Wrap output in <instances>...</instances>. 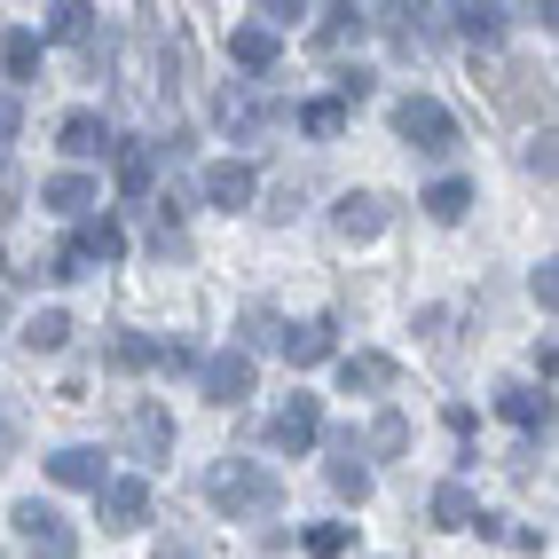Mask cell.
Here are the masks:
<instances>
[{"label": "cell", "instance_id": "1", "mask_svg": "<svg viewBox=\"0 0 559 559\" xmlns=\"http://www.w3.org/2000/svg\"><path fill=\"white\" fill-rule=\"evenodd\" d=\"M205 497L229 512V520H260V512H276V504H284V480H276L269 465H252V457H229V465H213Z\"/></svg>", "mask_w": 559, "mask_h": 559}, {"label": "cell", "instance_id": "2", "mask_svg": "<svg viewBox=\"0 0 559 559\" xmlns=\"http://www.w3.org/2000/svg\"><path fill=\"white\" fill-rule=\"evenodd\" d=\"M394 134L409 142V151H426V158H450V151H457V119H450L433 95H402V103H394Z\"/></svg>", "mask_w": 559, "mask_h": 559}, {"label": "cell", "instance_id": "3", "mask_svg": "<svg viewBox=\"0 0 559 559\" xmlns=\"http://www.w3.org/2000/svg\"><path fill=\"white\" fill-rule=\"evenodd\" d=\"M9 528L32 544V551H40V559H71V551H80V536H71V520L56 512V504H40V497H24L16 512H9Z\"/></svg>", "mask_w": 559, "mask_h": 559}, {"label": "cell", "instance_id": "4", "mask_svg": "<svg viewBox=\"0 0 559 559\" xmlns=\"http://www.w3.org/2000/svg\"><path fill=\"white\" fill-rule=\"evenodd\" d=\"M316 433H323V409H316V394H292V402L276 409V426H269V441H276L284 457H300Z\"/></svg>", "mask_w": 559, "mask_h": 559}, {"label": "cell", "instance_id": "5", "mask_svg": "<svg viewBox=\"0 0 559 559\" xmlns=\"http://www.w3.org/2000/svg\"><path fill=\"white\" fill-rule=\"evenodd\" d=\"M331 229H340L347 245L379 237V229H386V198H379V190H347L340 205H331Z\"/></svg>", "mask_w": 559, "mask_h": 559}, {"label": "cell", "instance_id": "6", "mask_svg": "<svg viewBox=\"0 0 559 559\" xmlns=\"http://www.w3.org/2000/svg\"><path fill=\"white\" fill-rule=\"evenodd\" d=\"M95 504H103V528H119V536L151 520V489H142V480H103Z\"/></svg>", "mask_w": 559, "mask_h": 559}, {"label": "cell", "instance_id": "7", "mask_svg": "<svg viewBox=\"0 0 559 559\" xmlns=\"http://www.w3.org/2000/svg\"><path fill=\"white\" fill-rule=\"evenodd\" d=\"M127 441H134V457H142V465H166V450H174V418H166L158 402H134Z\"/></svg>", "mask_w": 559, "mask_h": 559}, {"label": "cell", "instance_id": "8", "mask_svg": "<svg viewBox=\"0 0 559 559\" xmlns=\"http://www.w3.org/2000/svg\"><path fill=\"white\" fill-rule=\"evenodd\" d=\"M331 347H340V323H331V316H316V323H292V331H284V355H292V370H316V362H331Z\"/></svg>", "mask_w": 559, "mask_h": 559}, {"label": "cell", "instance_id": "9", "mask_svg": "<svg viewBox=\"0 0 559 559\" xmlns=\"http://www.w3.org/2000/svg\"><path fill=\"white\" fill-rule=\"evenodd\" d=\"M245 394H252V362H245V355H213V362H205V402L237 409Z\"/></svg>", "mask_w": 559, "mask_h": 559}, {"label": "cell", "instance_id": "10", "mask_svg": "<svg viewBox=\"0 0 559 559\" xmlns=\"http://www.w3.org/2000/svg\"><path fill=\"white\" fill-rule=\"evenodd\" d=\"M205 198H213L221 213L252 205V166H245V158H221V166H205Z\"/></svg>", "mask_w": 559, "mask_h": 559}, {"label": "cell", "instance_id": "11", "mask_svg": "<svg viewBox=\"0 0 559 559\" xmlns=\"http://www.w3.org/2000/svg\"><path fill=\"white\" fill-rule=\"evenodd\" d=\"M48 480H56V489H103V450H56L48 457Z\"/></svg>", "mask_w": 559, "mask_h": 559}, {"label": "cell", "instance_id": "12", "mask_svg": "<svg viewBox=\"0 0 559 559\" xmlns=\"http://www.w3.org/2000/svg\"><path fill=\"white\" fill-rule=\"evenodd\" d=\"M87 32H95V9H87V0H56L48 24H40V48H48V40L71 48V40H87Z\"/></svg>", "mask_w": 559, "mask_h": 559}, {"label": "cell", "instance_id": "13", "mask_svg": "<svg viewBox=\"0 0 559 559\" xmlns=\"http://www.w3.org/2000/svg\"><path fill=\"white\" fill-rule=\"evenodd\" d=\"M119 252H127L119 221H80V237H71V260H80V269H87V260H119Z\"/></svg>", "mask_w": 559, "mask_h": 559}, {"label": "cell", "instance_id": "14", "mask_svg": "<svg viewBox=\"0 0 559 559\" xmlns=\"http://www.w3.org/2000/svg\"><path fill=\"white\" fill-rule=\"evenodd\" d=\"M0 71L9 80H40V32H24V24L0 32Z\"/></svg>", "mask_w": 559, "mask_h": 559}, {"label": "cell", "instance_id": "15", "mask_svg": "<svg viewBox=\"0 0 559 559\" xmlns=\"http://www.w3.org/2000/svg\"><path fill=\"white\" fill-rule=\"evenodd\" d=\"M229 63H245V71H276V32H269V24H237V32H229Z\"/></svg>", "mask_w": 559, "mask_h": 559}, {"label": "cell", "instance_id": "16", "mask_svg": "<svg viewBox=\"0 0 559 559\" xmlns=\"http://www.w3.org/2000/svg\"><path fill=\"white\" fill-rule=\"evenodd\" d=\"M340 386H347V394H386V386H394V362H386V355H347V362H340Z\"/></svg>", "mask_w": 559, "mask_h": 559}, {"label": "cell", "instance_id": "17", "mask_svg": "<svg viewBox=\"0 0 559 559\" xmlns=\"http://www.w3.org/2000/svg\"><path fill=\"white\" fill-rule=\"evenodd\" d=\"M497 409H504L512 426H528V433H544V426H551V402H544L536 386H497Z\"/></svg>", "mask_w": 559, "mask_h": 559}, {"label": "cell", "instance_id": "18", "mask_svg": "<svg viewBox=\"0 0 559 559\" xmlns=\"http://www.w3.org/2000/svg\"><path fill=\"white\" fill-rule=\"evenodd\" d=\"M63 151L71 158H103L110 151V127L95 119V110H71V119H63Z\"/></svg>", "mask_w": 559, "mask_h": 559}, {"label": "cell", "instance_id": "19", "mask_svg": "<svg viewBox=\"0 0 559 559\" xmlns=\"http://www.w3.org/2000/svg\"><path fill=\"white\" fill-rule=\"evenodd\" d=\"M40 205L48 213H87L95 205V181L87 174H56V181H40Z\"/></svg>", "mask_w": 559, "mask_h": 559}, {"label": "cell", "instance_id": "20", "mask_svg": "<svg viewBox=\"0 0 559 559\" xmlns=\"http://www.w3.org/2000/svg\"><path fill=\"white\" fill-rule=\"evenodd\" d=\"M473 489H465V480H441V489H433V528H473Z\"/></svg>", "mask_w": 559, "mask_h": 559}, {"label": "cell", "instance_id": "21", "mask_svg": "<svg viewBox=\"0 0 559 559\" xmlns=\"http://www.w3.org/2000/svg\"><path fill=\"white\" fill-rule=\"evenodd\" d=\"M63 340H71V316H63V308H40V316L24 323V347H32V355H56Z\"/></svg>", "mask_w": 559, "mask_h": 559}, {"label": "cell", "instance_id": "22", "mask_svg": "<svg viewBox=\"0 0 559 559\" xmlns=\"http://www.w3.org/2000/svg\"><path fill=\"white\" fill-rule=\"evenodd\" d=\"M237 340H245V347H237V355H245V362H252V347H284V323H276V316H269V308H245V323H237Z\"/></svg>", "mask_w": 559, "mask_h": 559}, {"label": "cell", "instance_id": "23", "mask_svg": "<svg viewBox=\"0 0 559 559\" xmlns=\"http://www.w3.org/2000/svg\"><path fill=\"white\" fill-rule=\"evenodd\" d=\"M300 544H308L316 559H340V551L355 544V520H316V528H300Z\"/></svg>", "mask_w": 559, "mask_h": 559}, {"label": "cell", "instance_id": "24", "mask_svg": "<svg viewBox=\"0 0 559 559\" xmlns=\"http://www.w3.org/2000/svg\"><path fill=\"white\" fill-rule=\"evenodd\" d=\"M418 205H426V213H433V221H465V205H473V190H465V181H457V174H450V181H433V190H426V198H418Z\"/></svg>", "mask_w": 559, "mask_h": 559}, {"label": "cell", "instance_id": "25", "mask_svg": "<svg viewBox=\"0 0 559 559\" xmlns=\"http://www.w3.org/2000/svg\"><path fill=\"white\" fill-rule=\"evenodd\" d=\"M110 151H119V190L151 198V151H134V142H110Z\"/></svg>", "mask_w": 559, "mask_h": 559}, {"label": "cell", "instance_id": "26", "mask_svg": "<svg viewBox=\"0 0 559 559\" xmlns=\"http://www.w3.org/2000/svg\"><path fill=\"white\" fill-rule=\"evenodd\" d=\"M370 450H379V457H402V450H409V418H402V409H379V426H370Z\"/></svg>", "mask_w": 559, "mask_h": 559}, {"label": "cell", "instance_id": "27", "mask_svg": "<svg viewBox=\"0 0 559 559\" xmlns=\"http://www.w3.org/2000/svg\"><path fill=\"white\" fill-rule=\"evenodd\" d=\"M450 24L465 32V40H497V32H504V9H480V0H473V9H450Z\"/></svg>", "mask_w": 559, "mask_h": 559}, {"label": "cell", "instance_id": "28", "mask_svg": "<svg viewBox=\"0 0 559 559\" xmlns=\"http://www.w3.org/2000/svg\"><path fill=\"white\" fill-rule=\"evenodd\" d=\"M331 489H340L347 504H362L370 497V465L362 457H331Z\"/></svg>", "mask_w": 559, "mask_h": 559}, {"label": "cell", "instance_id": "29", "mask_svg": "<svg viewBox=\"0 0 559 559\" xmlns=\"http://www.w3.org/2000/svg\"><path fill=\"white\" fill-rule=\"evenodd\" d=\"M528 80H536L528 63H504V71H497V103H512V110H528V103H536V87H528Z\"/></svg>", "mask_w": 559, "mask_h": 559}, {"label": "cell", "instance_id": "30", "mask_svg": "<svg viewBox=\"0 0 559 559\" xmlns=\"http://www.w3.org/2000/svg\"><path fill=\"white\" fill-rule=\"evenodd\" d=\"M110 362H119V370H151V362H158V347L142 340V331H119V340H110Z\"/></svg>", "mask_w": 559, "mask_h": 559}, {"label": "cell", "instance_id": "31", "mask_svg": "<svg viewBox=\"0 0 559 559\" xmlns=\"http://www.w3.org/2000/svg\"><path fill=\"white\" fill-rule=\"evenodd\" d=\"M300 127L331 142V134H340V127H347V103H331V95H323V103H308V110H300Z\"/></svg>", "mask_w": 559, "mask_h": 559}, {"label": "cell", "instance_id": "32", "mask_svg": "<svg viewBox=\"0 0 559 559\" xmlns=\"http://www.w3.org/2000/svg\"><path fill=\"white\" fill-rule=\"evenodd\" d=\"M151 252H158V260H190V237H181V221H174V213H158V229H151Z\"/></svg>", "mask_w": 559, "mask_h": 559}, {"label": "cell", "instance_id": "33", "mask_svg": "<svg viewBox=\"0 0 559 559\" xmlns=\"http://www.w3.org/2000/svg\"><path fill=\"white\" fill-rule=\"evenodd\" d=\"M355 32H362V16H355V9H331V24L316 32V48H347Z\"/></svg>", "mask_w": 559, "mask_h": 559}, {"label": "cell", "instance_id": "34", "mask_svg": "<svg viewBox=\"0 0 559 559\" xmlns=\"http://www.w3.org/2000/svg\"><path fill=\"white\" fill-rule=\"evenodd\" d=\"M528 292H536V308H544V316L559 308V269H551V260H544V269L528 276Z\"/></svg>", "mask_w": 559, "mask_h": 559}, {"label": "cell", "instance_id": "35", "mask_svg": "<svg viewBox=\"0 0 559 559\" xmlns=\"http://www.w3.org/2000/svg\"><path fill=\"white\" fill-rule=\"evenodd\" d=\"M528 174H544V181L559 174V151H551V127H544V134L528 142Z\"/></svg>", "mask_w": 559, "mask_h": 559}, {"label": "cell", "instance_id": "36", "mask_svg": "<svg viewBox=\"0 0 559 559\" xmlns=\"http://www.w3.org/2000/svg\"><path fill=\"white\" fill-rule=\"evenodd\" d=\"M158 559H205V551H198L190 536H166V544H158Z\"/></svg>", "mask_w": 559, "mask_h": 559}, {"label": "cell", "instance_id": "37", "mask_svg": "<svg viewBox=\"0 0 559 559\" xmlns=\"http://www.w3.org/2000/svg\"><path fill=\"white\" fill-rule=\"evenodd\" d=\"M9 134H16V103H0V151H9Z\"/></svg>", "mask_w": 559, "mask_h": 559}, {"label": "cell", "instance_id": "38", "mask_svg": "<svg viewBox=\"0 0 559 559\" xmlns=\"http://www.w3.org/2000/svg\"><path fill=\"white\" fill-rule=\"evenodd\" d=\"M9 450H16V433H9V426H0V465H9Z\"/></svg>", "mask_w": 559, "mask_h": 559}, {"label": "cell", "instance_id": "39", "mask_svg": "<svg viewBox=\"0 0 559 559\" xmlns=\"http://www.w3.org/2000/svg\"><path fill=\"white\" fill-rule=\"evenodd\" d=\"M0 269H9V260H0Z\"/></svg>", "mask_w": 559, "mask_h": 559}]
</instances>
